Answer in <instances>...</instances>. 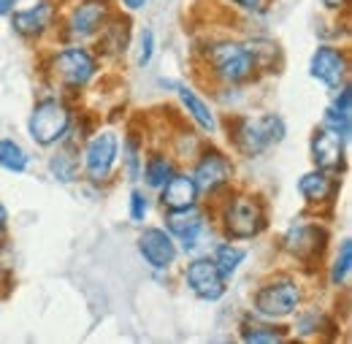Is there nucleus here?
<instances>
[{
	"instance_id": "nucleus-11",
	"label": "nucleus",
	"mask_w": 352,
	"mask_h": 344,
	"mask_svg": "<svg viewBox=\"0 0 352 344\" xmlns=\"http://www.w3.org/2000/svg\"><path fill=\"white\" fill-rule=\"evenodd\" d=\"M347 71H350V60L347 52L331 43H322L314 49L311 60H309V76L317 79L322 87L328 89H339L347 82Z\"/></svg>"
},
{
	"instance_id": "nucleus-16",
	"label": "nucleus",
	"mask_w": 352,
	"mask_h": 344,
	"mask_svg": "<svg viewBox=\"0 0 352 344\" xmlns=\"http://www.w3.org/2000/svg\"><path fill=\"white\" fill-rule=\"evenodd\" d=\"M54 14H57V8H54L52 0H38L36 6L22 8V11L14 8L8 17H11L14 33H19L22 39H41L46 30L52 28Z\"/></svg>"
},
{
	"instance_id": "nucleus-24",
	"label": "nucleus",
	"mask_w": 352,
	"mask_h": 344,
	"mask_svg": "<svg viewBox=\"0 0 352 344\" xmlns=\"http://www.w3.org/2000/svg\"><path fill=\"white\" fill-rule=\"evenodd\" d=\"M247 49H250L258 71L276 74V68H279V46L276 43L265 41V39H255V41H247Z\"/></svg>"
},
{
	"instance_id": "nucleus-35",
	"label": "nucleus",
	"mask_w": 352,
	"mask_h": 344,
	"mask_svg": "<svg viewBox=\"0 0 352 344\" xmlns=\"http://www.w3.org/2000/svg\"><path fill=\"white\" fill-rule=\"evenodd\" d=\"M6 228H8V209L0 204V236L6 233Z\"/></svg>"
},
{
	"instance_id": "nucleus-12",
	"label": "nucleus",
	"mask_w": 352,
	"mask_h": 344,
	"mask_svg": "<svg viewBox=\"0 0 352 344\" xmlns=\"http://www.w3.org/2000/svg\"><path fill=\"white\" fill-rule=\"evenodd\" d=\"M309 149H311L314 169H322L328 173H344V169H347V141L339 133L320 125L311 133Z\"/></svg>"
},
{
	"instance_id": "nucleus-25",
	"label": "nucleus",
	"mask_w": 352,
	"mask_h": 344,
	"mask_svg": "<svg viewBox=\"0 0 352 344\" xmlns=\"http://www.w3.org/2000/svg\"><path fill=\"white\" fill-rule=\"evenodd\" d=\"M247 258V250L244 247H236V244H230V241H225V244H217V250H214V266L220 268V274L225 279H230L236 271H239V266L244 263Z\"/></svg>"
},
{
	"instance_id": "nucleus-32",
	"label": "nucleus",
	"mask_w": 352,
	"mask_h": 344,
	"mask_svg": "<svg viewBox=\"0 0 352 344\" xmlns=\"http://www.w3.org/2000/svg\"><path fill=\"white\" fill-rule=\"evenodd\" d=\"M228 3H233L244 11H250V14H263L265 11V0H228Z\"/></svg>"
},
{
	"instance_id": "nucleus-1",
	"label": "nucleus",
	"mask_w": 352,
	"mask_h": 344,
	"mask_svg": "<svg viewBox=\"0 0 352 344\" xmlns=\"http://www.w3.org/2000/svg\"><path fill=\"white\" fill-rule=\"evenodd\" d=\"M287 136V125L279 114L268 111L258 117H233L228 120V138L244 158H258L265 149L282 144Z\"/></svg>"
},
{
	"instance_id": "nucleus-34",
	"label": "nucleus",
	"mask_w": 352,
	"mask_h": 344,
	"mask_svg": "<svg viewBox=\"0 0 352 344\" xmlns=\"http://www.w3.org/2000/svg\"><path fill=\"white\" fill-rule=\"evenodd\" d=\"M325 8H331V11H339V8H344L347 6V0H320Z\"/></svg>"
},
{
	"instance_id": "nucleus-22",
	"label": "nucleus",
	"mask_w": 352,
	"mask_h": 344,
	"mask_svg": "<svg viewBox=\"0 0 352 344\" xmlns=\"http://www.w3.org/2000/svg\"><path fill=\"white\" fill-rule=\"evenodd\" d=\"M174 173H176V163L168 155H160V152L149 155V158L141 163V176H144L146 187H152V190H160Z\"/></svg>"
},
{
	"instance_id": "nucleus-17",
	"label": "nucleus",
	"mask_w": 352,
	"mask_h": 344,
	"mask_svg": "<svg viewBox=\"0 0 352 344\" xmlns=\"http://www.w3.org/2000/svg\"><path fill=\"white\" fill-rule=\"evenodd\" d=\"M342 182H339V173H328L322 169H314V171L304 173L298 179V193L301 198L307 201L309 206H322V204H331L339 193Z\"/></svg>"
},
{
	"instance_id": "nucleus-10",
	"label": "nucleus",
	"mask_w": 352,
	"mask_h": 344,
	"mask_svg": "<svg viewBox=\"0 0 352 344\" xmlns=\"http://www.w3.org/2000/svg\"><path fill=\"white\" fill-rule=\"evenodd\" d=\"M190 176L198 184V193L214 195L217 190L230 184V179H233V163H230V158L222 149L206 147V149H201V155L195 160V169H192Z\"/></svg>"
},
{
	"instance_id": "nucleus-18",
	"label": "nucleus",
	"mask_w": 352,
	"mask_h": 344,
	"mask_svg": "<svg viewBox=\"0 0 352 344\" xmlns=\"http://www.w3.org/2000/svg\"><path fill=\"white\" fill-rule=\"evenodd\" d=\"M198 184L192 182L190 173L176 171L163 187H160V206L174 212V209H187L192 204H198Z\"/></svg>"
},
{
	"instance_id": "nucleus-20",
	"label": "nucleus",
	"mask_w": 352,
	"mask_h": 344,
	"mask_svg": "<svg viewBox=\"0 0 352 344\" xmlns=\"http://www.w3.org/2000/svg\"><path fill=\"white\" fill-rule=\"evenodd\" d=\"M176 95H179L184 111L190 114V120H192L198 128L206 130V133H214V130H217V117H214V111L209 109V103H206L192 87L176 85Z\"/></svg>"
},
{
	"instance_id": "nucleus-21",
	"label": "nucleus",
	"mask_w": 352,
	"mask_h": 344,
	"mask_svg": "<svg viewBox=\"0 0 352 344\" xmlns=\"http://www.w3.org/2000/svg\"><path fill=\"white\" fill-rule=\"evenodd\" d=\"M63 144V141H60ZM49 171L57 182L71 184L79 179V149L76 144H63L52 158H49Z\"/></svg>"
},
{
	"instance_id": "nucleus-27",
	"label": "nucleus",
	"mask_w": 352,
	"mask_h": 344,
	"mask_svg": "<svg viewBox=\"0 0 352 344\" xmlns=\"http://www.w3.org/2000/svg\"><path fill=\"white\" fill-rule=\"evenodd\" d=\"M350 274H352V241L344 239L342 247H339V252H336V258H333V266H331V285L333 288L347 285Z\"/></svg>"
},
{
	"instance_id": "nucleus-33",
	"label": "nucleus",
	"mask_w": 352,
	"mask_h": 344,
	"mask_svg": "<svg viewBox=\"0 0 352 344\" xmlns=\"http://www.w3.org/2000/svg\"><path fill=\"white\" fill-rule=\"evenodd\" d=\"M19 0H0V17H8L14 8H16Z\"/></svg>"
},
{
	"instance_id": "nucleus-8",
	"label": "nucleus",
	"mask_w": 352,
	"mask_h": 344,
	"mask_svg": "<svg viewBox=\"0 0 352 344\" xmlns=\"http://www.w3.org/2000/svg\"><path fill=\"white\" fill-rule=\"evenodd\" d=\"M114 17V6L111 0H79L65 19V36L76 39V41H89L95 39L103 25Z\"/></svg>"
},
{
	"instance_id": "nucleus-36",
	"label": "nucleus",
	"mask_w": 352,
	"mask_h": 344,
	"mask_svg": "<svg viewBox=\"0 0 352 344\" xmlns=\"http://www.w3.org/2000/svg\"><path fill=\"white\" fill-rule=\"evenodd\" d=\"M122 6H125V8H131V11H138V8H144V6H146V0H122Z\"/></svg>"
},
{
	"instance_id": "nucleus-3",
	"label": "nucleus",
	"mask_w": 352,
	"mask_h": 344,
	"mask_svg": "<svg viewBox=\"0 0 352 344\" xmlns=\"http://www.w3.org/2000/svg\"><path fill=\"white\" fill-rule=\"evenodd\" d=\"M49 74H52L54 85H60L68 92H79V89H85L95 79L98 57H95V52H89L87 46H82V43L63 46L60 52L52 54Z\"/></svg>"
},
{
	"instance_id": "nucleus-19",
	"label": "nucleus",
	"mask_w": 352,
	"mask_h": 344,
	"mask_svg": "<svg viewBox=\"0 0 352 344\" xmlns=\"http://www.w3.org/2000/svg\"><path fill=\"white\" fill-rule=\"evenodd\" d=\"M95 39H98V52L103 57H122L131 46V19L114 14Z\"/></svg>"
},
{
	"instance_id": "nucleus-14",
	"label": "nucleus",
	"mask_w": 352,
	"mask_h": 344,
	"mask_svg": "<svg viewBox=\"0 0 352 344\" xmlns=\"http://www.w3.org/2000/svg\"><path fill=\"white\" fill-rule=\"evenodd\" d=\"M138 252L155 271H168L179 255L174 236L163 228H144L138 233Z\"/></svg>"
},
{
	"instance_id": "nucleus-23",
	"label": "nucleus",
	"mask_w": 352,
	"mask_h": 344,
	"mask_svg": "<svg viewBox=\"0 0 352 344\" xmlns=\"http://www.w3.org/2000/svg\"><path fill=\"white\" fill-rule=\"evenodd\" d=\"M0 169L8 173H25L30 169V155L14 138H0Z\"/></svg>"
},
{
	"instance_id": "nucleus-31",
	"label": "nucleus",
	"mask_w": 352,
	"mask_h": 344,
	"mask_svg": "<svg viewBox=\"0 0 352 344\" xmlns=\"http://www.w3.org/2000/svg\"><path fill=\"white\" fill-rule=\"evenodd\" d=\"M146 212H149V201L141 190H133L131 193V219L133 222H144L146 219Z\"/></svg>"
},
{
	"instance_id": "nucleus-30",
	"label": "nucleus",
	"mask_w": 352,
	"mask_h": 344,
	"mask_svg": "<svg viewBox=\"0 0 352 344\" xmlns=\"http://www.w3.org/2000/svg\"><path fill=\"white\" fill-rule=\"evenodd\" d=\"M152 54H155V33L149 28H144L138 33V65L146 68L152 63Z\"/></svg>"
},
{
	"instance_id": "nucleus-7",
	"label": "nucleus",
	"mask_w": 352,
	"mask_h": 344,
	"mask_svg": "<svg viewBox=\"0 0 352 344\" xmlns=\"http://www.w3.org/2000/svg\"><path fill=\"white\" fill-rule=\"evenodd\" d=\"M328 228L320 225V222H307V219H298L287 228V233L282 236V247L287 255H293L296 260L311 266L314 260L322 258L325 247H328Z\"/></svg>"
},
{
	"instance_id": "nucleus-6",
	"label": "nucleus",
	"mask_w": 352,
	"mask_h": 344,
	"mask_svg": "<svg viewBox=\"0 0 352 344\" xmlns=\"http://www.w3.org/2000/svg\"><path fill=\"white\" fill-rule=\"evenodd\" d=\"M252 306H255V314L263 320H285L296 314L301 306V285L290 277L268 279L258 288Z\"/></svg>"
},
{
	"instance_id": "nucleus-26",
	"label": "nucleus",
	"mask_w": 352,
	"mask_h": 344,
	"mask_svg": "<svg viewBox=\"0 0 352 344\" xmlns=\"http://www.w3.org/2000/svg\"><path fill=\"white\" fill-rule=\"evenodd\" d=\"M241 342H252V344H274V342H285L287 339V334H285V328H279V325H271V323H244L241 325Z\"/></svg>"
},
{
	"instance_id": "nucleus-13",
	"label": "nucleus",
	"mask_w": 352,
	"mask_h": 344,
	"mask_svg": "<svg viewBox=\"0 0 352 344\" xmlns=\"http://www.w3.org/2000/svg\"><path fill=\"white\" fill-rule=\"evenodd\" d=\"M184 285L201 301H220L228 290V279L220 274L212 258H195L192 263H187Z\"/></svg>"
},
{
	"instance_id": "nucleus-4",
	"label": "nucleus",
	"mask_w": 352,
	"mask_h": 344,
	"mask_svg": "<svg viewBox=\"0 0 352 344\" xmlns=\"http://www.w3.org/2000/svg\"><path fill=\"white\" fill-rule=\"evenodd\" d=\"M74 114L63 98H44L33 106L28 117V133L38 147H54L68 138Z\"/></svg>"
},
{
	"instance_id": "nucleus-15",
	"label": "nucleus",
	"mask_w": 352,
	"mask_h": 344,
	"mask_svg": "<svg viewBox=\"0 0 352 344\" xmlns=\"http://www.w3.org/2000/svg\"><path fill=\"white\" fill-rule=\"evenodd\" d=\"M166 228L174 239H179L184 252H192L198 247L204 228H206V215L198 209V204H192L187 209H174L166 215Z\"/></svg>"
},
{
	"instance_id": "nucleus-28",
	"label": "nucleus",
	"mask_w": 352,
	"mask_h": 344,
	"mask_svg": "<svg viewBox=\"0 0 352 344\" xmlns=\"http://www.w3.org/2000/svg\"><path fill=\"white\" fill-rule=\"evenodd\" d=\"M322 125L325 128H331L333 133H339L347 144H350V136H352V114H342V111H336L333 106H328L325 109V117H322Z\"/></svg>"
},
{
	"instance_id": "nucleus-5",
	"label": "nucleus",
	"mask_w": 352,
	"mask_h": 344,
	"mask_svg": "<svg viewBox=\"0 0 352 344\" xmlns=\"http://www.w3.org/2000/svg\"><path fill=\"white\" fill-rule=\"evenodd\" d=\"M206 63H209L214 79H220L225 85H244V82H250L258 74L255 60H252L247 43L228 41V39L209 43Z\"/></svg>"
},
{
	"instance_id": "nucleus-29",
	"label": "nucleus",
	"mask_w": 352,
	"mask_h": 344,
	"mask_svg": "<svg viewBox=\"0 0 352 344\" xmlns=\"http://www.w3.org/2000/svg\"><path fill=\"white\" fill-rule=\"evenodd\" d=\"M141 163H144V158H141V144L135 141V138H128L125 141V171H128V179L135 182L138 176H141Z\"/></svg>"
},
{
	"instance_id": "nucleus-9",
	"label": "nucleus",
	"mask_w": 352,
	"mask_h": 344,
	"mask_svg": "<svg viewBox=\"0 0 352 344\" xmlns=\"http://www.w3.org/2000/svg\"><path fill=\"white\" fill-rule=\"evenodd\" d=\"M117 155H120V138L114 130H98L87 141L82 158H85V173L89 182L100 184L106 182L114 166H117Z\"/></svg>"
},
{
	"instance_id": "nucleus-2",
	"label": "nucleus",
	"mask_w": 352,
	"mask_h": 344,
	"mask_svg": "<svg viewBox=\"0 0 352 344\" xmlns=\"http://www.w3.org/2000/svg\"><path fill=\"white\" fill-rule=\"evenodd\" d=\"M222 230L230 241H250L258 239L268 228V215H265V204L258 195H247L239 193L233 198L225 201L222 206Z\"/></svg>"
}]
</instances>
